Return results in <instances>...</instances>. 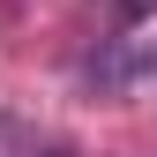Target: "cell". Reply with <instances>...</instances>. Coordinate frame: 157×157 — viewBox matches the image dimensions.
<instances>
[{
    "label": "cell",
    "mask_w": 157,
    "mask_h": 157,
    "mask_svg": "<svg viewBox=\"0 0 157 157\" xmlns=\"http://www.w3.org/2000/svg\"><path fill=\"white\" fill-rule=\"evenodd\" d=\"M150 15H157V0H105V8H97V23L120 37V30H135V23H150Z\"/></svg>",
    "instance_id": "cell-1"
}]
</instances>
